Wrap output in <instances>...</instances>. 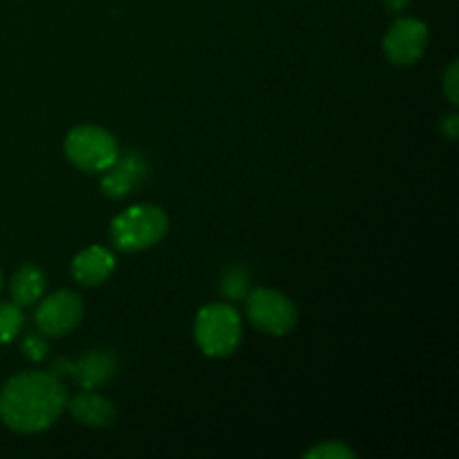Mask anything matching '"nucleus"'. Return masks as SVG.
I'll list each match as a JSON object with an SVG mask.
<instances>
[{"instance_id": "aec40b11", "label": "nucleus", "mask_w": 459, "mask_h": 459, "mask_svg": "<svg viewBox=\"0 0 459 459\" xmlns=\"http://www.w3.org/2000/svg\"><path fill=\"white\" fill-rule=\"evenodd\" d=\"M0 287H3V273H0Z\"/></svg>"}, {"instance_id": "0eeeda50", "label": "nucleus", "mask_w": 459, "mask_h": 459, "mask_svg": "<svg viewBox=\"0 0 459 459\" xmlns=\"http://www.w3.org/2000/svg\"><path fill=\"white\" fill-rule=\"evenodd\" d=\"M36 325L45 336H65L81 325L85 316V305L76 291L61 290L39 300Z\"/></svg>"}, {"instance_id": "7ed1b4c3", "label": "nucleus", "mask_w": 459, "mask_h": 459, "mask_svg": "<svg viewBox=\"0 0 459 459\" xmlns=\"http://www.w3.org/2000/svg\"><path fill=\"white\" fill-rule=\"evenodd\" d=\"M195 341L211 359H227L242 341V318L227 303H209L195 316Z\"/></svg>"}, {"instance_id": "4468645a", "label": "nucleus", "mask_w": 459, "mask_h": 459, "mask_svg": "<svg viewBox=\"0 0 459 459\" xmlns=\"http://www.w3.org/2000/svg\"><path fill=\"white\" fill-rule=\"evenodd\" d=\"M220 291L231 300H240L249 294V272L245 267H231L220 281Z\"/></svg>"}, {"instance_id": "f3484780", "label": "nucleus", "mask_w": 459, "mask_h": 459, "mask_svg": "<svg viewBox=\"0 0 459 459\" xmlns=\"http://www.w3.org/2000/svg\"><path fill=\"white\" fill-rule=\"evenodd\" d=\"M444 92H446L448 101H451L453 106H457L459 103V65H457V61H453L451 65H448L446 74H444Z\"/></svg>"}, {"instance_id": "ddd939ff", "label": "nucleus", "mask_w": 459, "mask_h": 459, "mask_svg": "<svg viewBox=\"0 0 459 459\" xmlns=\"http://www.w3.org/2000/svg\"><path fill=\"white\" fill-rule=\"evenodd\" d=\"M22 323L25 318L16 303H0V345L12 343L21 334Z\"/></svg>"}, {"instance_id": "f257e3e1", "label": "nucleus", "mask_w": 459, "mask_h": 459, "mask_svg": "<svg viewBox=\"0 0 459 459\" xmlns=\"http://www.w3.org/2000/svg\"><path fill=\"white\" fill-rule=\"evenodd\" d=\"M65 403L67 393L56 375L21 372L0 390V420L16 433H43L56 424Z\"/></svg>"}, {"instance_id": "a211bd4d", "label": "nucleus", "mask_w": 459, "mask_h": 459, "mask_svg": "<svg viewBox=\"0 0 459 459\" xmlns=\"http://www.w3.org/2000/svg\"><path fill=\"white\" fill-rule=\"evenodd\" d=\"M442 130L446 133L448 139H457V130H459V119L457 115H448L442 119Z\"/></svg>"}, {"instance_id": "6ab92c4d", "label": "nucleus", "mask_w": 459, "mask_h": 459, "mask_svg": "<svg viewBox=\"0 0 459 459\" xmlns=\"http://www.w3.org/2000/svg\"><path fill=\"white\" fill-rule=\"evenodd\" d=\"M385 4H388V9H393V12H399L402 7H406L408 0H385Z\"/></svg>"}, {"instance_id": "1a4fd4ad", "label": "nucleus", "mask_w": 459, "mask_h": 459, "mask_svg": "<svg viewBox=\"0 0 459 459\" xmlns=\"http://www.w3.org/2000/svg\"><path fill=\"white\" fill-rule=\"evenodd\" d=\"M103 173L106 175L101 178V191L112 200H119L146 179L148 164L139 152H126L117 157L115 164Z\"/></svg>"}, {"instance_id": "9b49d317", "label": "nucleus", "mask_w": 459, "mask_h": 459, "mask_svg": "<svg viewBox=\"0 0 459 459\" xmlns=\"http://www.w3.org/2000/svg\"><path fill=\"white\" fill-rule=\"evenodd\" d=\"M115 267V255L108 249H103V247L92 245L74 255V260H72V276H74L79 285L97 287L112 276Z\"/></svg>"}, {"instance_id": "20e7f679", "label": "nucleus", "mask_w": 459, "mask_h": 459, "mask_svg": "<svg viewBox=\"0 0 459 459\" xmlns=\"http://www.w3.org/2000/svg\"><path fill=\"white\" fill-rule=\"evenodd\" d=\"M119 155V142L101 126H76L65 137V157L72 166L85 173H103Z\"/></svg>"}, {"instance_id": "423d86ee", "label": "nucleus", "mask_w": 459, "mask_h": 459, "mask_svg": "<svg viewBox=\"0 0 459 459\" xmlns=\"http://www.w3.org/2000/svg\"><path fill=\"white\" fill-rule=\"evenodd\" d=\"M119 370V359L112 350L94 348L83 352L81 357L58 359L52 368V375L56 377H72L81 388L94 390L106 385Z\"/></svg>"}, {"instance_id": "6e6552de", "label": "nucleus", "mask_w": 459, "mask_h": 459, "mask_svg": "<svg viewBox=\"0 0 459 459\" xmlns=\"http://www.w3.org/2000/svg\"><path fill=\"white\" fill-rule=\"evenodd\" d=\"M429 48V25L420 18H399L384 36V54L393 65L408 67Z\"/></svg>"}, {"instance_id": "9d476101", "label": "nucleus", "mask_w": 459, "mask_h": 459, "mask_svg": "<svg viewBox=\"0 0 459 459\" xmlns=\"http://www.w3.org/2000/svg\"><path fill=\"white\" fill-rule=\"evenodd\" d=\"M65 408L79 424L88 426V429H108L117 420V408L112 406L110 399L97 394L94 390H83V393L74 394L72 399H67Z\"/></svg>"}, {"instance_id": "39448f33", "label": "nucleus", "mask_w": 459, "mask_h": 459, "mask_svg": "<svg viewBox=\"0 0 459 459\" xmlns=\"http://www.w3.org/2000/svg\"><path fill=\"white\" fill-rule=\"evenodd\" d=\"M245 299L247 316L254 323V327H258L264 334L285 336L299 323V309H296V305L278 290L258 287V290L249 291Z\"/></svg>"}, {"instance_id": "dca6fc26", "label": "nucleus", "mask_w": 459, "mask_h": 459, "mask_svg": "<svg viewBox=\"0 0 459 459\" xmlns=\"http://www.w3.org/2000/svg\"><path fill=\"white\" fill-rule=\"evenodd\" d=\"M48 352L49 343L48 336H45L43 332H31V334H27L25 339H22V354H25V359H30V361H43V359L48 357Z\"/></svg>"}, {"instance_id": "f03ea898", "label": "nucleus", "mask_w": 459, "mask_h": 459, "mask_svg": "<svg viewBox=\"0 0 459 459\" xmlns=\"http://www.w3.org/2000/svg\"><path fill=\"white\" fill-rule=\"evenodd\" d=\"M169 233V215L152 204H134L121 211L110 224V238L124 254L151 249Z\"/></svg>"}, {"instance_id": "f8f14e48", "label": "nucleus", "mask_w": 459, "mask_h": 459, "mask_svg": "<svg viewBox=\"0 0 459 459\" xmlns=\"http://www.w3.org/2000/svg\"><path fill=\"white\" fill-rule=\"evenodd\" d=\"M48 278L45 272L36 264L25 263L12 278V299L18 307H31L45 296Z\"/></svg>"}, {"instance_id": "2eb2a0df", "label": "nucleus", "mask_w": 459, "mask_h": 459, "mask_svg": "<svg viewBox=\"0 0 459 459\" xmlns=\"http://www.w3.org/2000/svg\"><path fill=\"white\" fill-rule=\"evenodd\" d=\"M357 453L343 442H321L318 446L309 448L305 459H354Z\"/></svg>"}]
</instances>
